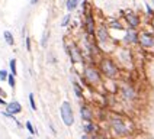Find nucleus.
I'll use <instances>...</instances> for the list:
<instances>
[{"mask_svg":"<svg viewBox=\"0 0 154 139\" xmlns=\"http://www.w3.org/2000/svg\"><path fill=\"white\" fill-rule=\"evenodd\" d=\"M60 116L66 126L74 125V113H73V107L69 102H63V104L60 106Z\"/></svg>","mask_w":154,"mask_h":139,"instance_id":"obj_1","label":"nucleus"},{"mask_svg":"<svg viewBox=\"0 0 154 139\" xmlns=\"http://www.w3.org/2000/svg\"><path fill=\"white\" fill-rule=\"evenodd\" d=\"M111 128H112V130L118 135V136H125V135H128L129 133L128 126L125 125V122L122 120L119 116H112Z\"/></svg>","mask_w":154,"mask_h":139,"instance_id":"obj_2","label":"nucleus"},{"mask_svg":"<svg viewBox=\"0 0 154 139\" xmlns=\"http://www.w3.org/2000/svg\"><path fill=\"white\" fill-rule=\"evenodd\" d=\"M100 70H102V72L106 75V77H116L118 75V67L113 64V61L111 60H102V62H100Z\"/></svg>","mask_w":154,"mask_h":139,"instance_id":"obj_3","label":"nucleus"},{"mask_svg":"<svg viewBox=\"0 0 154 139\" xmlns=\"http://www.w3.org/2000/svg\"><path fill=\"white\" fill-rule=\"evenodd\" d=\"M83 75H85V80L89 83V84H97V83H100V75H99L97 70L93 68V67H87V68H85Z\"/></svg>","mask_w":154,"mask_h":139,"instance_id":"obj_4","label":"nucleus"},{"mask_svg":"<svg viewBox=\"0 0 154 139\" xmlns=\"http://www.w3.org/2000/svg\"><path fill=\"white\" fill-rule=\"evenodd\" d=\"M5 112H8L9 114H12V116H16V114H19V113L22 112V106H20L19 102L13 100V102H10V103L6 104V110H5Z\"/></svg>","mask_w":154,"mask_h":139,"instance_id":"obj_5","label":"nucleus"},{"mask_svg":"<svg viewBox=\"0 0 154 139\" xmlns=\"http://www.w3.org/2000/svg\"><path fill=\"white\" fill-rule=\"evenodd\" d=\"M80 116H82V119L85 122H92V119H93V112H92V109H90L87 104H82V106H80Z\"/></svg>","mask_w":154,"mask_h":139,"instance_id":"obj_6","label":"nucleus"},{"mask_svg":"<svg viewBox=\"0 0 154 139\" xmlns=\"http://www.w3.org/2000/svg\"><path fill=\"white\" fill-rule=\"evenodd\" d=\"M138 41L141 42V45L144 46V48H153L154 46V39L151 35L148 34H141L138 36Z\"/></svg>","mask_w":154,"mask_h":139,"instance_id":"obj_7","label":"nucleus"},{"mask_svg":"<svg viewBox=\"0 0 154 139\" xmlns=\"http://www.w3.org/2000/svg\"><path fill=\"white\" fill-rule=\"evenodd\" d=\"M125 19H127V22L129 23L131 26V29H134V28H137L138 23H140V20H138V16H135L132 12H128L127 15H125Z\"/></svg>","mask_w":154,"mask_h":139,"instance_id":"obj_8","label":"nucleus"},{"mask_svg":"<svg viewBox=\"0 0 154 139\" xmlns=\"http://www.w3.org/2000/svg\"><path fill=\"white\" fill-rule=\"evenodd\" d=\"M121 93H122V96H124L127 100H132V99L135 97V91H134L131 87H128V86H124V87H122Z\"/></svg>","mask_w":154,"mask_h":139,"instance_id":"obj_9","label":"nucleus"},{"mask_svg":"<svg viewBox=\"0 0 154 139\" xmlns=\"http://www.w3.org/2000/svg\"><path fill=\"white\" fill-rule=\"evenodd\" d=\"M86 29H87V34L93 35L94 34V25H93V17L90 13H87L86 16Z\"/></svg>","mask_w":154,"mask_h":139,"instance_id":"obj_10","label":"nucleus"},{"mask_svg":"<svg viewBox=\"0 0 154 139\" xmlns=\"http://www.w3.org/2000/svg\"><path fill=\"white\" fill-rule=\"evenodd\" d=\"M138 41V35L134 29H129L128 32L125 34V42L127 43H132V42H137Z\"/></svg>","mask_w":154,"mask_h":139,"instance_id":"obj_11","label":"nucleus"},{"mask_svg":"<svg viewBox=\"0 0 154 139\" xmlns=\"http://www.w3.org/2000/svg\"><path fill=\"white\" fill-rule=\"evenodd\" d=\"M69 52H70V57H71V60L74 61V62L82 61V55H80V52H79V49H77V46H70V48H69Z\"/></svg>","mask_w":154,"mask_h":139,"instance_id":"obj_12","label":"nucleus"},{"mask_svg":"<svg viewBox=\"0 0 154 139\" xmlns=\"http://www.w3.org/2000/svg\"><path fill=\"white\" fill-rule=\"evenodd\" d=\"M97 35H99V39L105 42L106 39H108V32H106V26L100 25L99 26V29H97Z\"/></svg>","mask_w":154,"mask_h":139,"instance_id":"obj_13","label":"nucleus"},{"mask_svg":"<svg viewBox=\"0 0 154 139\" xmlns=\"http://www.w3.org/2000/svg\"><path fill=\"white\" fill-rule=\"evenodd\" d=\"M9 67H10V74L16 77L17 71H16V60H15V58H12V60H10V62H9Z\"/></svg>","mask_w":154,"mask_h":139,"instance_id":"obj_14","label":"nucleus"},{"mask_svg":"<svg viewBox=\"0 0 154 139\" xmlns=\"http://www.w3.org/2000/svg\"><path fill=\"white\" fill-rule=\"evenodd\" d=\"M5 39H6V43H8V45H13V43H15V39H13V35L10 34V32H9V31H5Z\"/></svg>","mask_w":154,"mask_h":139,"instance_id":"obj_15","label":"nucleus"},{"mask_svg":"<svg viewBox=\"0 0 154 139\" xmlns=\"http://www.w3.org/2000/svg\"><path fill=\"white\" fill-rule=\"evenodd\" d=\"M94 130H96V126H94L92 122H87L85 125V132L86 133H94Z\"/></svg>","mask_w":154,"mask_h":139,"instance_id":"obj_16","label":"nucleus"},{"mask_svg":"<svg viewBox=\"0 0 154 139\" xmlns=\"http://www.w3.org/2000/svg\"><path fill=\"white\" fill-rule=\"evenodd\" d=\"M77 4H79V0H67V10L73 12L77 7Z\"/></svg>","mask_w":154,"mask_h":139,"instance_id":"obj_17","label":"nucleus"},{"mask_svg":"<svg viewBox=\"0 0 154 139\" xmlns=\"http://www.w3.org/2000/svg\"><path fill=\"white\" fill-rule=\"evenodd\" d=\"M73 86H74V91H76V96L79 97V99H82V97H83V88L79 86L77 83H73Z\"/></svg>","mask_w":154,"mask_h":139,"instance_id":"obj_18","label":"nucleus"},{"mask_svg":"<svg viewBox=\"0 0 154 139\" xmlns=\"http://www.w3.org/2000/svg\"><path fill=\"white\" fill-rule=\"evenodd\" d=\"M25 126H26V129H28V132L31 133V135H35V133H38L36 130H35V128L32 126V123L29 120H26V123H25Z\"/></svg>","mask_w":154,"mask_h":139,"instance_id":"obj_19","label":"nucleus"},{"mask_svg":"<svg viewBox=\"0 0 154 139\" xmlns=\"http://www.w3.org/2000/svg\"><path fill=\"white\" fill-rule=\"evenodd\" d=\"M8 83H9V86L12 87V88H15V86H16V81H15V75L9 74V77H8Z\"/></svg>","mask_w":154,"mask_h":139,"instance_id":"obj_20","label":"nucleus"},{"mask_svg":"<svg viewBox=\"0 0 154 139\" xmlns=\"http://www.w3.org/2000/svg\"><path fill=\"white\" fill-rule=\"evenodd\" d=\"M29 104H31V109L32 110H36V103H35V97L32 93L29 94Z\"/></svg>","mask_w":154,"mask_h":139,"instance_id":"obj_21","label":"nucleus"},{"mask_svg":"<svg viewBox=\"0 0 154 139\" xmlns=\"http://www.w3.org/2000/svg\"><path fill=\"white\" fill-rule=\"evenodd\" d=\"M8 77H9L8 71H6V70H0V80L5 81V80H8Z\"/></svg>","mask_w":154,"mask_h":139,"instance_id":"obj_22","label":"nucleus"},{"mask_svg":"<svg viewBox=\"0 0 154 139\" xmlns=\"http://www.w3.org/2000/svg\"><path fill=\"white\" fill-rule=\"evenodd\" d=\"M70 20V15H66V16L63 17V22H61V26H67V23H69Z\"/></svg>","mask_w":154,"mask_h":139,"instance_id":"obj_23","label":"nucleus"},{"mask_svg":"<svg viewBox=\"0 0 154 139\" xmlns=\"http://www.w3.org/2000/svg\"><path fill=\"white\" fill-rule=\"evenodd\" d=\"M25 42H26V49H28V51H31V39H29V38H26Z\"/></svg>","mask_w":154,"mask_h":139,"instance_id":"obj_24","label":"nucleus"},{"mask_svg":"<svg viewBox=\"0 0 154 139\" xmlns=\"http://www.w3.org/2000/svg\"><path fill=\"white\" fill-rule=\"evenodd\" d=\"M146 7H147V13H148V15H153V10H151V7H150L148 4H146Z\"/></svg>","mask_w":154,"mask_h":139,"instance_id":"obj_25","label":"nucleus"},{"mask_svg":"<svg viewBox=\"0 0 154 139\" xmlns=\"http://www.w3.org/2000/svg\"><path fill=\"white\" fill-rule=\"evenodd\" d=\"M0 104H2V106H6V104H8V102H6L3 97H0Z\"/></svg>","mask_w":154,"mask_h":139,"instance_id":"obj_26","label":"nucleus"},{"mask_svg":"<svg viewBox=\"0 0 154 139\" xmlns=\"http://www.w3.org/2000/svg\"><path fill=\"white\" fill-rule=\"evenodd\" d=\"M45 42H47V34L44 35V38H42V45H45Z\"/></svg>","mask_w":154,"mask_h":139,"instance_id":"obj_27","label":"nucleus"},{"mask_svg":"<svg viewBox=\"0 0 154 139\" xmlns=\"http://www.w3.org/2000/svg\"><path fill=\"white\" fill-rule=\"evenodd\" d=\"M82 139H87V135H85V136H82Z\"/></svg>","mask_w":154,"mask_h":139,"instance_id":"obj_28","label":"nucleus"},{"mask_svg":"<svg viewBox=\"0 0 154 139\" xmlns=\"http://www.w3.org/2000/svg\"><path fill=\"white\" fill-rule=\"evenodd\" d=\"M32 1H34V3H36V1H39V0H32Z\"/></svg>","mask_w":154,"mask_h":139,"instance_id":"obj_29","label":"nucleus"},{"mask_svg":"<svg viewBox=\"0 0 154 139\" xmlns=\"http://www.w3.org/2000/svg\"><path fill=\"white\" fill-rule=\"evenodd\" d=\"M28 139H34V138H32V136H29V138H28Z\"/></svg>","mask_w":154,"mask_h":139,"instance_id":"obj_30","label":"nucleus"}]
</instances>
